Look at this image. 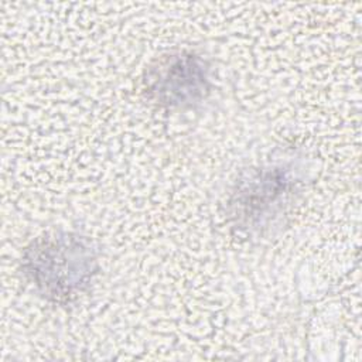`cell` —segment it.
<instances>
[{
  "mask_svg": "<svg viewBox=\"0 0 362 362\" xmlns=\"http://www.w3.org/2000/svg\"><path fill=\"white\" fill-rule=\"evenodd\" d=\"M98 259V249L88 236L49 232L25 247L21 270L38 294L64 304L88 290L99 270Z\"/></svg>",
  "mask_w": 362,
  "mask_h": 362,
  "instance_id": "obj_1",
  "label": "cell"
},
{
  "mask_svg": "<svg viewBox=\"0 0 362 362\" xmlns=\"http://www.w3.org/2000/svg\"><path fill=\"white\" fill-rule=\"evenodd\" d=\"M296 189L297 177L287 165L252 170L232 191L229 215L239 230L262 232L284 212Z\"/></svg>",
  "mask_w": 362,
  "mask_h": 362,
  "instance_id": "obj_2",
  "label": "cell"
},
{
  "mask_svg": "<svg viewBox=\"0 0 362 362\" xmlns=\"http://www.w3.org/2000/svg\"><path fill=\"white\" fill-rule=\"evenodd\" d=\"M144 89L160 106L192 107L211 90L209 66L202 57L189 51L160 55L146 71Z\"/></svg>",
  "mask_w": 362,
  "mask_h": 362,
  "instance_id": "obj_3",
  "label": "cell"
}]
</instances>
